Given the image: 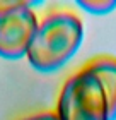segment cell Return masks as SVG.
Wrapping results in <instances>:
<instances>
[{
	"mask_svg": "<svg viewBox=\"0 0 116 120\" xmlns=\"http://www.w3.org/2000/svg\"><path fill=\"white\" fill-rule=\"evenodd\" d=\"M82 22L70 12H55L38 24L26 57L39 72H53L75 55L82 43Z\"/></svg>",
	"mask_w": 116,
	"mask_h": 120,
	"instance_id": "obj_1",
	"label": "cell"
},
{
	"mask_svg": "<svg viewBox=\"0 0 116 120\" xmlns=\"http://www.w3.org/2000/svg\"><path fill=\"white\" fill-rule=\"evenodd\" d=\"M56 115L60 120H111L104 89L89 67L65 82Z\"/></svg>",
	"mask_w": 116,
	"mask_h": 120,
	"instance_id": "obj_2",
	"label": "cell"
},
{
	"mask_svg": "<svg viewBox=\"0 0 116 120\" xmlns=\"http://www.w3.org/2000/svg\"><path fill=\"white\" fill-rule=\"evenodd\" d=\"M29 2H21L0 12V57L17 60L27 53L32 34L38 28L36 14Z\"/></svg>",
	"mask_w": 116,
	"mask_h": 120,
	"instance_id": "obj_3",
	"label": "cell"
},
{
	"mask_svg": "<svg viewBox=\"0 0 116 120\" xmlns=\"http://www.w3.org/2000/svg\"><path fill=\"white\" fill-rule=\"evenodd\" d=\"M89 69L96 74V77L102 86L109 105V118L114 120L116 118V60L113 58L94 60L89 65Z\"/></svg>",
	"mask_w": 116,
	"mask_h": 120,
	"instance_id": "obj_4",
	"label": "cell"
},
{
	"mask_svg": "<svg viewBox=\"0 0 116 120\" xmlns=\"http://www.w3.org/2000/svg\"><path fill=\"white\" fill-rule=\"evenodd\" d=\"M77 5L91 14L102 15L116 9V0H77Z\"/></svg>",
	"mask_w": 116,
	"mask_h": 120,
	"instance_id": "obj_5",
	"label": "cell"
},
{
	"mask_svg": "<svg viewBox=\"0 0 116 120\" xmlns=\"http://www.w3.org/2000/svg\"><path fill=\"white\" fill-rule=\"evenodd\" d=\"M21 120H60L56 113H49V112H45V113H36V115H31V117H26V118H21Z\"/></svg>",
	"mask_w": 116,
	"mask_h": 120,
	"instance_id": "obj_6",
	"label": "cell"
}]
</instances>
